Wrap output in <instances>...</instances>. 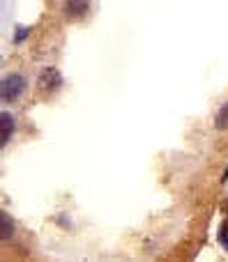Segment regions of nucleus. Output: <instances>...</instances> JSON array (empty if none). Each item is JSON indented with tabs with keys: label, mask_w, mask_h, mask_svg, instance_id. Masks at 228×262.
<instances>
[{
	"label": "nucleus",
	"mask_w": 228,
	"mask_h": 262,
	"mask_svg": "<svg viewBox=\"0 0 228 262\" xmlns=\"http://www.w3.org/2000/svg\"><path fill=\"white\" fill-rule=\"evenodd\" d=\"M26 76L21 74H7L0 81V97H3L5 104H12V101H18L23 95H26Z\"/></svg>",
	"instance_id": "nucleus-1"
},
{
	"label": "nucleus",
	"mask_w": 228,
	"mask_h": 262,
	"mask_svg": "<svg viewBox=\"0 0 228 262\" xmlns=\"http://www.w3.org/2000/svg\"><path fill=\"white\" fill-rule=\"evenodd\" d=\"M37 83H39L42 90L51 92V90H58V88H60V83H63V76H60V72L55 67H46V69H42Z\"/></svg>",
	"instance_id": "nucleus-2"
},
{
	"label": "nucleus",
	"mask_w": 228,
	"mask_h": 262,
	"mask_svg": "<svg viewBox=\"0 0 228 262\" xmlns=\"http://www.w3.org/2000/svg\"><path fill=\"white\" fill-rule=\"evenodd\" d=\"M90 9V0H67L65 3V12L69 18H83Z\"/></svg>",
	"instance_id": "nucleus-3"
},
{
	"label": "nucleus",
	"mask_w": 228,
	"mask_h": 262,
	"mask_svg": "<svg viewBox=\"0 0 228 262\" xmlns=\"http://www.w3.org/2000/svg\"><path fill=\"white\" fill-rule=\"evenodd\" d=\"M0 127H3V147L9 143V138H12V131H14V118L12 113H7V111H3L0 113Z\"/></svg>",
	"instance_id": "nucleus-4"
},
{
	"label": "nucleus",
	"mask_w": 228,
	"mask_h": 262,
	"mask_svg": "<svg viewBox=\"0 0 228 262\" xmlns=\"http://www.w3.org/2000/svg\"><path fill=\"white\" fill-rule=\"evenodd\" d=\"M14 235V221L7 212H0V239L7 242Z\"/></svg>",
	"instance_id": "nucleus-5"
},
{
	"label": "nucleus",
	"mask_w": 228,
	"mask_h": 262,
	"mask_svg": "<svg viewBox=\"0 0 228 262\" xmlns=\"http://www.w3.org/2000/svg\"><path fill=\"white\" fill-rule=\"evenodd\" d=\"M215 127L217 129H228V104H224L219 108V113H217V118H215Z\"/></svg>",
	"instance_id": "nucleus-6"
},
{
	"label": "nucleus",
	"mask_w": 228,
	"mask_h": 262,
	"mask_svg": "<svg viewBox=\"0 0 228 262\" xmlns=\"http://www.w3.org/2000/svg\"><path fill=\"white\" fill-rule=\"evenodd\" d=\"M219 242H221V246L228 251V221H224L221 228H219Z\"/></svg>",
	"instance_id": "nucleus-7"
},
{
	"label": "nucleus",
	"mask_w": 228,
	"mask_h": 262,
	"mask_svg": "<svg viewBox=\"0 0 228 262\" xmlns=\"http://www.w3.org/2000/svg\"><path fill=\"white\" fill-rule=\"evenodd\" d=\"M26 35H28V28H21V32H16V37H14V41H21Z\"/></svg>",
	"instance_id": "nucleus-8"
},
{
	"label": "nucleus",
	"mask_w": 228,
	"mask_h": 262,
	"mask_svg": "<svg viewBox=\"0 0 228 262\" xmlns=\"http://www.w3.org/2000/svg\"><path fill=\"white\" fill-rule=\"evenodd\" d=\"M224 209H226V214H228V198H226V203H224Z\"/></svg>",
	"instance_id": "nucleus-9"
}]
</instances>
